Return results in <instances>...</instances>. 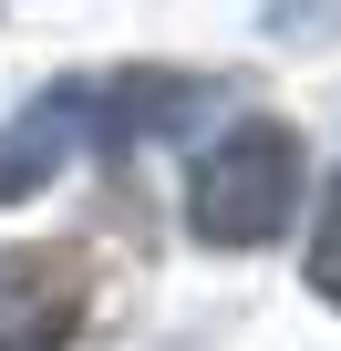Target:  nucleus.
Listing matches in <instances>:
<instances>
[{
    "label": "nucleus",
    "mask_w": 341,
    "mask_h": 351,
    "mask_svg": "<svg viewBox=\"0 0 341 351\" xmlns=\"http://www.w3.org/2000/svg\"><path fill=\"white\" fill-rule=\"evenodd\" d=\"M300 207V134L290 124H238L197 155V238L207 248H269Z\"/></svg>",
    "instance_id": "f257e3e1"
},
{
    "label": "nucleus",
    "mask_w": 341,
    "mask_h": 351,
    "mask_svg": "<svg viewBox=\"0 0 341 351\" xmlns=\"http://www.w3.org/2000/svg\"><path fill=\"white\" fill-rule=\"evenodd\" d=\"M83 320V258L73 248H11L0 258V351H62Z\"/></svg>",
    "instance_id": "f03ea898"
},
{
    "label": "nucleus",
    "mask_w": 341,
    "mask_h": 351,
    "mask_svg": "<svg viewBox=\"0 0 341 351\" xmlns=\"http://www.w3.org/2000/svg\"><path fill=\"white\" fill-rule=\"evenodd\" d=\"M73 145H83V83L52 93V104H32L21 124H0V197H32Z\"/></svg>",
    "instance_id": "7ed1b4c3"
},
{
    "label": "nucleus",
    "mask_w": 341,
    "mask_h": 351,
    "mask_svg": "<svg viewBox=\"0 0 341 351\" xmlns=\"http://www.w3.org/2000/svg\"><path fill=\"white\" fill-rule=\"evenodd\" d=\"M310 289L341 310V186H331V207H320V238H310Z\"/></svg>",
    "instance_id": "20e7f679"
}]
</instances>
